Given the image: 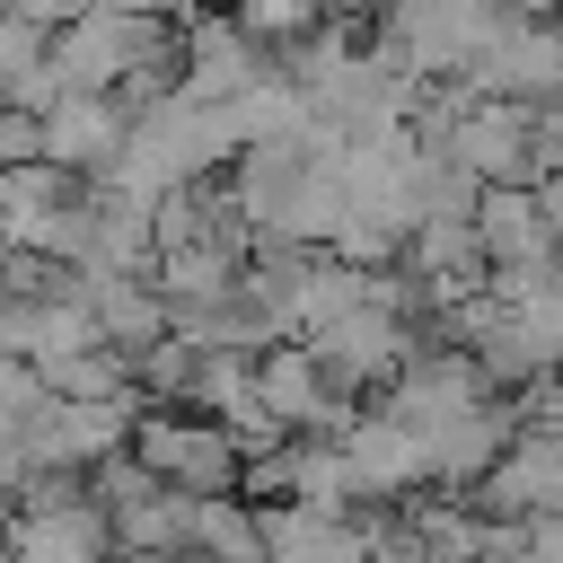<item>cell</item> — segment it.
<instances>
[{
	"instance_id": "obj_6",
	"label": "cell",
	"mask_w": 563,
	"mask_h": 563,
	"mask_svg": "<svg viewBox=\"0 0 563 563\" xmlns=\"http://www.w3.org/2000/svg\"><path fill=\"white\" fill-rule=\"evenodd\" d=\"M325 9H334V18H352V9H369V0H325Z\"/></svg>"
},
{
	"instance_id": "obj_1",
	"label": "cell",
	"mask_w": 563,
	"mask_h": 563,
	"mask_svg": "<svg viewBox=\"0 0 563 563\" xmlns=\"http://www.w3.org/2000/svg\"><path fill=\"white\" fill-rule=\"evenodd\" d=\"M132 449H141V466L158 475V484H176V493H211V484H229L238 475V431H211V422H185V413H150L141 431H132Z\"/></svg>"
},
{
	"instance_id": "obj_2",
	"label": "cell",
	"mask_w": 563,
	"mask_h": 563,
	"mask_svg": "<svg viewBox=\"0 0 563 563\" xmlns=\"http://www.w3.org/2000/svg\"><path fill=\"white\" fill-rule=\"evenodd\" d=\"M273 70H264V44L238 26V18H194L185 26V97L194 106H238L255 97Z\"/></svg>"
},
{
	"instance_id": "obj_5",
	"label": "cell",
	"mask_w": 563,
	"mask_h": 563,
	"mask_svg": "<svg viewBox=\"0 0 563 563\" xmlns=\"http://www.w3.org/2000/svg\"><path fill=\"white\" fill-rule=\"evenodd\" d=\"M537 202H545V220H554V238H563V167H554V176L537 185Z\"/></svg>"
},
{
	"instance_id": "obj_4",
	"label": "cell",
	"mask_w": 563,
	"mask_h": 563,
	"mask_svg": "<svg viewBox=\"0 0 563 563\" xmlns=\"http://www.w3.org/2000/svg\"><path fill=\"white\" fill-rule=\"evenodd\" d=\"M229 18H238V26L255 35V44H282V53L334 26V9H325V0H238Z\"/></svg>"
},
{
	"instance_id": "obj_3",
	"label": "cell",
	"mask_w": 563,
	"mask_h": 563,
	"mask_svg": "<svg viewBox=\"0 0 563 563\" xmlns=\"http://www.w3.org/2000/svg\"><path fill=\"white\" fill-rule=\"evenodd\" d=\"M132 141V106L123 97H53L44 106V158L70 167V176H114Z\"/></svg>"
}]
</instances>
